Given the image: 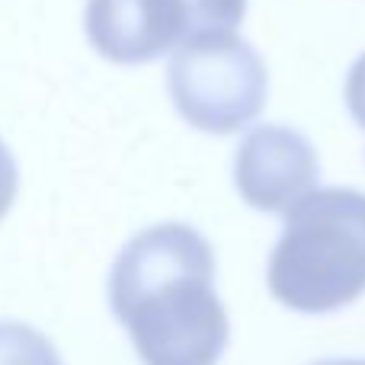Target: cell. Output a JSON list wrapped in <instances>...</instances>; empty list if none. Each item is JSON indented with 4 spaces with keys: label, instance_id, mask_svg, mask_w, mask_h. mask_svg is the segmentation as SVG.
Wrapping results in <instances>:
<instances>
[{
    "label": "cell",
    "instance_id": "1",
    "mask_svg": "<svg viewBox=\"0 0 365 365\" xmlns=\"http://www.w3.org/2000/svg\"><path fill=\"white\" fill-rule=\"evenodd\" d=\"M109 308L145 365H218L231 336L212 244L180 221L145 227L122 247Z\"/></svg>",
    "mask_w": 365,
    "mask_h": 365
},
{
    "label": "cell",
    "instance_id": "2",
    "mask_svg": "<svg viewBox=\"0 0 365 365\" xmlns=\"http://www.w3.org/2000/svg\"><path fill=\"white\" fill-rule=\"evenodd\" d=\"M269 292L302 314H330L365 295V192L311 189L285 212L269 257Z\"/></svg>",
    "mask_w": 365,
    "mask_h": 365
},
{
    "label": "cell",
    "instance_id": "3",
    "mask_svg": "<svg viewBox=\"0 0 365 365\" xmlns=\"http://www.w3.org/2000/svg\"><path fill=\"white\" fill-rule=\"evenodd\" d=\"M167 90L192 128L231 135L266 106L269 74L247 38L234 29H215L177 45L167 64Z\"/></svg>",
    "mask_w": 365,
    "mask_h": 365
},
{
    "label": "cell",
    "instance_id": "4",
    "mask_svg": "<svg viewBox=\"0 0 365 365\" xmlns=\"http://www.w3.org/2000/svg\"><path fill=\"white\" fill-rule=\"evenodd\" d=\"M247 0H87V38L113 64H148L202 32L244 23Z\"/></svg>",
    "mask_w": 365,
    "mask_h": 365
},
{
    "label": "cell",
    "instance_id": "5",
    "mask_svg": "<svg viewBox=\"0 0 365 365\" xmlns=\"http://www.w3.org/2000/svg\"><path fill=\"white\" fill-rule=\"evenodd\" d=\"M321 164L302 132L289 125H259L237 145L234 182L247 205L259 212H289L302 195L317 189Z\"/></svg>",
    "mask_w": 365,
    "mask_h": 365
},
{
    "label": "cell",
    "instance_id": "6",
    "mask_svg": "<svg viewBox=\"0 0 365 365\" xmlns=\"http://www.w3.org/2000/svg\"><path fill=\"white\" fill-rule=\"evenodd\" d=\"M0 365H61V356L36 327L0 321Z\"/></svg>",
    "mask_w": 365,
    "mask_h": 365
},
{
    "label": "cell",
    "instance_id": "7",
    "mask_svg": "<svg viewBox=\"0 0 365 365\" xmlns=\"http://www.w3.org/2000/svg\"><path fill=\"white\" fill-rule=\"evenodd\" d=\"M346 109L356 125L365 128V55L356 58L346 74Z\"/></svg>",
    "mask_w": 365,
    "mask_h": 365
},
{
    "label": "cell",
    "instance_id": "8",
    "mask_svg": "<svg viewBox=\"0 0 365 365\" xmlns=\"http://www.w3.org/2000/svg\"><path fill=\"white\" fill-rule=\"evenodd\" d=\"M16 189H19L16 160H13L10 148H6L4 138H0V218L13 208V202H16Z\"/></svg>",
    "mask_w": 365,
    "mask_h": 365
},
{
    "label": "cell",
    "instance_id": "9",
    "mask_svg": "<svg viewBox=\"0 0 365 365\" xmlns=\"http://www.w3.org/2000/svg\"><path fill=\"white\" fill-rule=\"evenodd\" d=\"M314 365H365V359H324Z\"/></svg>",
    "mask_w": 365,
    "mask_h": 365
}]
</instances>
